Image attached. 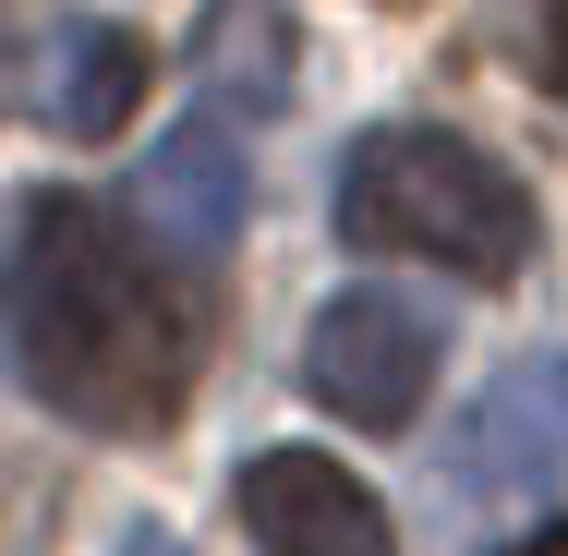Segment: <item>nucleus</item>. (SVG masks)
<instances>
[{"label":"nucleus","instance_id":"1","mask_svg":"<svg viewBox=\"0 0 568 556\" xmlns=\"http://www.w3.org/2000/svg\"><path fill=\"white\" fill-rule=\"evenodd\" d=\"M0 338L12 387L49 400L85 436H170L206 387V303L194 279L133 230V206L98 194H12V254H0Z\"/></svg>","mask_w":568,"mask_h":556},{"label":"nucleus","instance_id":"2","mask_svg":"<svg viewBox=\"0 0 568 556\" xmlns=\"http://www.w3.org/2000/svg\"><path fill=\"white\" fill-rule=\"evenodd\" d=\"M532 194L448 121H387L363 133L339 170V242L363 254H412V266H448L471 291H508L532 266Z\"/></svg>","mask_w":568,"mask_h":556},{"label":"nucleus","instance_id":"3","mask_svg":"<svg viewBox=\"0 0 568 556\" xmlns=\"http://www.w3.org/2000/svg\"><path fill=\"white\" fill-rule=\"evenodd\" d=\"M436 363H448V315L399 279H363L339 303H315V327H303V400L387 436L436 400Z\"/></svg>","mask_w":568,"mask_h":556},{"label":"nucleus","instance_id":"4","mask_svg":"<svg viewBox=\"0 0 568 556\" xmlns=\"http://www.w3.org/2000/svg\"><path fill=\"white\" fill-rule=\"evenodd\" d=\"M568 472V351H532L508 375H484V400L448 424L436 447V484L459 508H520Z\"/></svg>","mask_w":568,"mask_h":556},{"label":"nucleus","instance_id":"5","mask_svg":"<svg viewBox=\"0 0 568 556\" xmlns=\"http://www.w3.org/2000/svg\"><path fill=\"white\" fill-rule=\"evenodd\" d=\"M242 219H254V145H242V121L194 110L182 133H158V158L133 170V230L194 279V266H219L242 242Z\"/></svg>","mask_w":568,"mask_h":556},{"label":"nucleus","instance_id":"6","mask_svg":"<svg viewBox=\"0 0 568 556\" xmlns=\"http://www.w3.org/2000/svg\"><path fill=\"white\" fill-rule=\"evenodd\" d=\"M230 508H242L254 556H399L387 545V508L363 496V472H339L327 447H266V459H242Z\"/></svg>","mask_w":568,"mask_h":556},{"label":"nucleus","instance_id":"7","mask_svg":"<svg viewBox=\"0 0 568 556\" xmlns=\"http://www.w3.org/2000/svg\"><path fill=\"white\" fill-rule=\"evenodd\" d=\"M133 98H145V37L110 24V12L49 24V37H37V61H24V110H37V133H61V145L121 133Z\"/></svg>","mask_w":568,"mask_h":556},{"label":"nucleus","instance_id":"8","mask_svg":"<svg viewBox=\"0 0 568 556\" xmlns=\"http://www.w3.org/2000/svg\"><path fill=\"white\" fill-rule=\"evenodd\" d=\"M194 73H206V110H230V121L291 110V24H278V0H206Z\"/></svg>","mask_w":568,"mask_h":556},{"label":"nucleus","instance_id":"9","mask_svg":"<svg viewBox=\"0 0 568 556\" xmlns=\"http://www.w3.org/2000/svg\"><path fill=\"white\" fill-rule=\"evenodd\" d=\"M532 85L568 98V0H532Z\"/></svg>","mask_w":568,"mask_h":556},{"label":"nucleus","instance_id":"10","mask_svg":"<svg viewBox=\"0 0 568 556\" xmlns=\"http://www.w3.org/2000/svg\"><path fill=\"white\" fill-rule=\"evenodd\" d=\"M121 556H194L182 533H121Z\"/></svg>","mask_w":568,"mask_h":556},{"label":"nucleus","instance_id":"11","mask_svg":"<svg viewBox=\"0 0 568 556\" xmlns=\"http://www.w3.org/2000/svg\"><path fill=\"white\" fill-rule=\"evenodd\" d=\"M508 556H568V520H545V533H532V545H508Z\"/></svg>","mask_w":568,"mask_h":556}]
</instances>
